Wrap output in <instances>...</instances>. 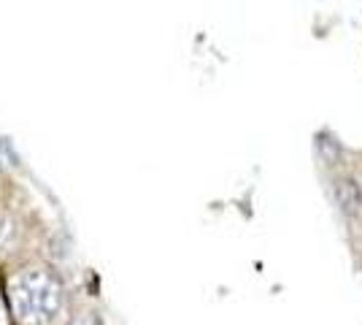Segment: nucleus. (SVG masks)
Instances as JSON below:
<instances>
[{
	"label": "nucleus",
	"mask_w": 362,
	"mask_h": 325,
	"mask_svg": "<svg viewBox=\"0 0 362 325\" xmlns=\"http://www.w3.org/2000/svg\"><path fill=\"white\" fill-rule=\"evenodd\" d=\"M335 198L344 206V212L349 215H360L362 212V190L354 179H341L335 185Z\"/></svg>",
	"instance_id": "nucleus-2"
},
{
	"label": "nucleus",
	"mask_w": 362,
	"mask_h": 325,
	"mask_svg": "<svg viewBox=\"0 0 362 325\" xmlns=\"http://www.w3.org/2000/svg\"><path fill=\"white\" fill-rule=\"evenodd\" d=\"M11 304L22 323L54 325L62 312V287L44 271H28L14 279Z\"/></svg>",
	"instance_id": "nucleus-1"
}]
</instances>
